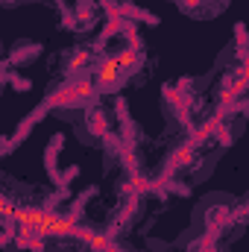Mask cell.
I'll use <instances>...</instances> for the list:
<instances>
[{
	"label": "cell",
	"instance_id": "6da1fadb",
	"mask_svg": "<svg viewBox=\"0 0 249 252\" xmlns=\"http://www.w3.org/2000/svg\"><path fill=\"white\" fill-rule=\"evenodd\" d=\"M9 217L38 235H70L76 232L73 220L67 217H59V214H47V211H32V208H12Z\"/></svg>",
	"mask_w": 249,
	"mask_h": 252
},
{
	"label": "cell",
	"instance_id": "7a4b0ae2",
	"mask_svg": "<svg viewBox=\"0 0 249 252\" xmlns=\"http://www.w3.org/2000/svg\"><path fill=\"white\" fill-rule=\"evenodd\" d=\"M223 3L226 0H179V6L190 15H214V12H220Z\"/></svg>",
	"mask_w": 249,
	"mask_h": 252
},
{
	"label": "cell",
	"instance_id": "3957f363",
	"mask_svg": "<svg viewBox=\"0 0 249 252\" xmlns=\"http://www.w3.org/2000/svg\"><path fill=\"white\" fill-rule=\"evenodd\" d=\"M9 211H12V205H9V202H3V199H0V214H9Z\"/></svg>",
	"mask_w": 249,
	"mask_h": 252
}]
</instances>
